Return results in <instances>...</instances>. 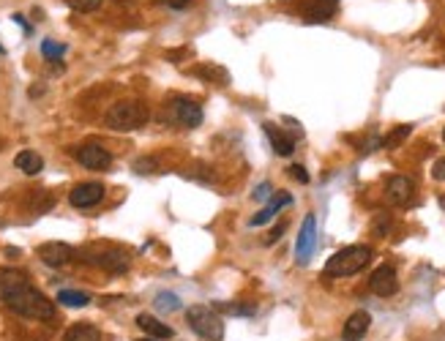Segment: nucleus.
Masks as SVG:
<instances>
[{
    "instance_id": "72a5a7b5",
    "label": "nucleus",
    "mask_w": 445,
    "mask_h": 341,
    "mask_svg": "<svg viewBox=\"0 0 445 341\" xmlns=\"http://www.w3.org/2000/svg\"><path fill=\"white\" fill-rule=\"evenodd\" d=\"M443 139H445V132H443Z\"/></svg>"
},
{
    "instance_id": "c85d7f7f",
    "label": "nucleus",
    "mask_w": 445,
    "mask_h": 341,
    "mask_svg": "<svg viewBox=\"0 0 445 341\" xmlns=\"http://www.w3.org/2000/svg\"><path fill=\"white\" fill-rule=\"evenodd\" d=\"M432 178H435V180H445V156L432 164Z\"/></svg>"
},
{
    "instance_id": "cd10ccee",
    "label": "nucleus",
    "mask_w": 445,
    "mask_h": 341,
    "mask_svg": "<svg viewBox=\"0 0 445 341\" xmlns=\"http://www.w3.org/2000/svg\"><path fill=\"white\" fill-rule=\"evenodd\" d=\"M284 229H287V221H279V224H276V227L271 229V235L265 238V243H268V246H271V243H276V240H279V238L284 235Z\"/></svg>"
},
{
    "instance_id": "473e14b6",
    "label": "nucleus",
    "mask_w": 445,
    "mask_h": 341,
    "mask_svg": "<svg viewBox=\"0 0 445 341\" xmlns=\"http://www.w3.org/2000/svg\"><path fill=\"white\" fill-rule=\"evenodd\" d=\"M143 341H158V339H150V336H148V339H143Z\"/></svg>"
},
{
    "instance_id": "9b49d317",
    "label": "nucleus",
    "mask_w": 445,
    "mask_h": 341,
    "mask_svg": "<svg viewBox=\"0 0 445 341\" xmlns=\"http://www.w3.org/2000/svg\"><path fill=\"white\" fill-rule=\"evenodd\" d=\"M104 200V186L101 183H79L69 192V203L74 207H93Z\"/></svg>"
},
{
    "instance_id": "f3484780",
    "label": "nucleus",
    "mask_w": 445,
    "mask_h": 341,
    "mask_svg": "<svg viewBox=\"0 0 445 341\" xmlns=\"http://www.w3.org/2000/svg\"><path fill=\"white\" fill-rule=\"evenodd\" d=\"M290 203H293V197H290V194H284V192H282V194H276V197L265 205V207H262L257 216H251V221H249V224H251V227H262L265 221H271V218H273V216H276L282 207H287Z\"/></svg>"
},
{
    "instance_id": "423d86ee",
    "label": "nucleus",
    "mask_w": 445,
    "mask_h": 341,
    "mask_svg": "<svg viewBox=\"0 0 445 341\" xmlns=\"http://www.w3.org/2000/svg\"><path fill=\"white\" fill-rule=\"evenodd\" d=\"M74 156L85 169H107V167L112 164L110 150L101 147V145H82V147H76Z\"/></svg>"
},
{
    "instance_id": "a878e982",
    "label": "nucleus",
    "mask_w": 445,
    "mask_h": 341,
    "mask_svg": "<svg viewBox=\"0 0 445 341\" xmlns=\"http://www.w3.org/2000/svg\"><path fill=\"white\" fill-rule=\"evenodd\" d=\"M156 169H158V161L156 158H137L134 161V172H140V175H150Z\"/></svg>"
},
{
    "instance_id": "39448f33",
    "label": "nucleus",
    "mask_w": 445,
    "mask_h": 341,
    "mask_svg": "<svg viewBox=\"0 0 445 341\" xmlns=\"http://www.w3.org/2000/svg\"><path fill=\"white\" fill-rule=\"evenodd\" d=\"M314 246H317V218L309 213L300 224V232H298L296 240V262L298 265H309L311 254H314Z\"/></svg>"
},
{
    "instance_id": "dca6fc26",
    "label": "nucleus",
    "mask_w": 445,
    "mask_h": 341,
    "mask_svg": "<svg viewBox=\"0 0 445 341\" xmlns=\"http://www.w3.org/2000/svg\"><path fill=\"white\" fill-rule=\"evenodd\" d=\"M137 325H140V331L150 336V339H172L175 336V331L167 325V322H161V320H156V317H150V314H140L137 317Z\"/></svg>"
},
{
    "instance_id": "0eeeda50",
    "label": "nucleus",
    "mask_w": 445,
    "mask_h": 341,
    "mask_svg": "<svg viewBox=\"0 0 445 341\" xmlns=\"http://www.w3.org/2000/svg\"><path fill=\"white\" fill-rule=\"evenodd\" d=\"M172 118L183 126V129H197L203 123V107L192 99H178L172 104Z\"/></svg>"
},
{
    "instance_id": "f03ea898",
    "label": "nucleus",
    "mask_w": 445,
    "mask_h": 341,
    "mask_svg": "<svg viewBox=\"0 0 445 341\" xmlns=\"http://www.w3.org/2000/svg\"><path fill=\"white\" fill-rule=\"evenodd\" d=\"M150 112L148 107L137 99H126V101H115L107 115H104V123L112 129V132H134V129H143L148 123Z\"/></svg>"
},
{
    "instance_id": "393cba45",
    "label": "nucleus",
    "mask_w": 445,
    "mask_h": 341,
    "mask_svg": "<svg viewBox=\"0 0 445 341\" xmlns=\"http://www.w3.org/2000/svg\"><path fill=\"white\" fill-rule=\"evenodd\" d=\"M69 8H74L79 14H90L96 8H101V0H63Z\"/></svg>"
},
{
    "instance_id": "c756f323",
    "label": "nucleus",
    "mask_w": 445,
    "mask_h": 341,
    "mask_svg": "<svg viewBox=\"0 0 445 341\" xmlns=\"http://www.w3.org/2000/svg\"><path fill=\"white\" fill-rule=\"evenodd\" d=\"M290 175L296 178L298 183H309V172H306L300 164H293V167H290Z\"/></svg>"
},
{
    "instance_id": "f8f14e48",
    "label": "nucleus",
    "mask_w": 445,
    "mask_h": 341,
    "mask_svg": "<svg viewBox=\"0 0 445 341\" xmlns=\"http://www.w3.org/2000/svg\"><path fill=\"white\" fill-rule=\"evenodd\" d=\"M87 262H93V265H99V268H104L110 273H123L129 268V254L121 251V249H107V251H99V254L87 257Z\"/></svg>"
},
{
    "instance_id": "412c9836",
    "label": "nucleus",
    "mask_w": 445,
    "mask_h": 341,
    "mask_svg": "<svg viewBox=\"0 0 445 341\" xmlns=\"http://www.w3.org/2000/svg\"><path fill=\"white\" fill-rule=\"evenodd\" d=\"M214 309L232 314V317H254L257 314V306H251V303H216Z\"/></svg>"
},
{
    "instance_id": "aec40b11",
    "label": "nucleus",
    "mask_w": 445,
    "mask_h": 341,
    "mask_svg": "<svg viewBox=\"0 0 445 341\" xmlns=\"http://www.w3.org/2000/svg\"><path fill=\"white\" fill-rule=\"evenodd\" d=\"M55 300L61 306H69V309H85L90 303V295L87 292H76V289H61Z\"/></svg>"
},
{
    "instance_id": "2eb2a0df",
    "label": "nucleus",
    "mask_w": 445,
    "mask_h": 341,
    "mask_svg": "<svg viewBox=\"0 0 445 341\" xmlns=\"http://www.w3.org/2000/svg\"><path fill=\"white\" fill-rule=\"evenodd\" d=\"M262 129H265V134L271 139L276 156H293V150H296V139H293V136L284 134V132H282L279 126H273V123H265Z\"/></svg>"
},
{
    "instance_id": "7c9ffc66",
    "label": "nucleus",
    "mask_w": 445,
    "mask_h": 341,
    "mask_svg": "<svg viewBox=\"0 0 445 341\" xmlns=\"http://www.w3.org/2000/svg\"><path fill=\"white\" fill-rule=\"evenodd\" d=\"M161 3H167V6H169V8H175V11H183L192 0H161Z\"/></svg>"
},
{
    "instance_id": "4be33fe9",
    "label": "nucleus",
    "mask_w": 445,
    "mask_h": 341,
    "mask_svg": "<svg viewBox=\"0 0 445 341\" xmlns=\"http://www.w3.org/2000/svg\"><path fill=\"white\" fill-rule=\"evenodd\" d=\"M153 303H156V309H158V311H167V314H172V311H178V309H180V298H178L175 292H158Z\"/></svg>"
},
{
    "instance_id": "4468645a",
    "label": "nucleus",
    "mask_w": 445,
    "mask_h": 341,
    "mask_svg": "<svg viewBox=\"0 0 445 341\" xmlns=\"http://www.w3.org/2000/svg\"><path fill=\"white\" fill-rule=\"evenodd\" d=\"M369 325H371L369 314H366V311H355V314H350V320L344 322L342 339H344V341H361L364 336H366Z\"/></svg>"
},
{
    "instance_id": "20e7f679",
    "label": "nucleus",
    "mask_w": 445,
    "mask_h": 341,
    "mask_svg": "<svg viewBox=\"0 0 445 341\" xmlns=\"http://www.w3.org/2000/svg\"><path fill=\"white\" fill-rule=\"evenodd\" d=\"M189 328L205 341H222L224 339V322L222 317L216 314V309L211 306H192L186 311Z\"/></svg>"
},
{
    "instance_id": "6ab92c4d",
    "label": "nucleus",
    "mask_w": 445,
    "mask_h": 341,
    "mask_svg": "<svg viewBox=\"0 0 445 341\" xmlns=\"http://www.w3.org/2000/svg\"><path fill=\"white\" fill-rule=\"evenodd\" d=\"M63 341H101V331L96 325H87V322H76L66 331Z\"/></svg>"
},
{
    "instance_id": "a211bd4d",
    "label": "nucleus",
    "mask_w": 445,
    "mask_h": 341,
    "mask_svg": "<svg viewBox=\"0 0 445 341\" xmlns=\"http://www.w3.org/2000/svg\"><path fill=\"white\" fill-rule=\"evenodd\" d=\"M14 167H17L19 172H25V175H39V172L44 169V158H41L36 150H22V153H17Z\"/></svg>"
},
{
    "instance_id": "9d476101",
    "label": "nucleus",
    "mask_w": 445,
    "mask_h": 341,
    "mask_svg": "<svg viewBox=\"0 0 445 341\" xmlns=\"http://www.w3.org/2000/svg\"><path fill=\"white\" fill-rule=\"evenodd\" d=\"M415 194V183L404 175H393L385 186V200L391 205H407Z\"/></svg>"
},
{
    "instance_id": "7ed1b4c3",
    "label": "nucleus",
    "mask_w": 445,
    "mask_h": 341,
    "mask_svg": "<svg viewBox=\"0 0 445 341\" xmlns=\"http://www.w3.org/2000/svg\"><path fill=\"white\" fill-rule=\"evenodd\" d=\"M371 257H374V251L369 246H347L328 260L325 276H353V273L364 271L371 262Z\"/></svg>"
},
{
    "instance_id": "2f4dec72",
    "label": "nucleus",
    "mask_w": 445,
    "mask_h": 341,
    "mask_svg": "<svg viewBox=\"0 0 445 341\" xmlns=\"http://www.w3.org/2000/svg\"><path fill=\"white\" fill-rule=\"evenodd\" d=\"M440 207L445 210V197H440Z\"/></svg>"
},
{
    "instance_id": "b1692460",
    "label": "nucleus",
    "mask_w": 445,
    "mask_h": 341,
    "mask_svg": "<svg viewBox=\"0 0 445 341\" xmlns=\"http://www.w3.org/2000/svg\"><path fill=\"white\" fill-rule=\"evenodd\" d=\"M410 132H413V126H399L396 132H391V134L382 139V147L393 150V147H396V145H399L402 139H407V136H410Z\"/></svg>"
},
{
    "instance_id": "5701e85b",
    "label": "nucleus",
    "mask_w": 445,
    "mask_h": 341,
    "mask_svg": "<svg viewBox=\"0 0 445 341\" xmlns=\"http://www.w3.org/2000/svg\"><path fill=\"white\" fill-rule=\"evenodd\" d=\"M63 52H66V44H58V41H52V39L41 41V55H44L47 61H58V58H63Z\"/></svg>"
},
{
    "instance_id": "6e6552de",
    "label": "nucleus",
    "mask_w": 445,
    "mask_h": 341,
    "mask_svg": "<svg viewBox=\"0 0 445 341\" xmlns=\"http://www.w3.org/2000/svg\"><path fill=\"white\" fill-rule=\"evenodd\" d=\"M369 289L374 292V295H380V298H391V295H396V289H399L396 271H393L391 265H380L377 271L371 273Z\"/></svg>"
},
{
    "instance_id": "bb28decb",
    "label": "nucleus",
    "mask_w": 445,
    "mask_h": 341,
    "mask_svg": "<svg viewBox=\"0 0 445 341\" xmlns=\"http://www.w3.org/2000/svg\"><path fill=\"white\" fill-rule=\"evenodd\" d=\"M271 194H273L271 183H260V186L254 189V194H251V197H254L257 203H265V200H271Z\"/></svg>"
},
{
    "instance_id": "1a4fd4ad",
    "label": "nucleus",
    "mask_w": 445,
    "mask_h": 341,
    "mask_svg": "<svg viewBox=\"0 0 445 341\" xmlns=\"http://www.w3.org/2000/svg\"><path fill=\"white\" fill-rule=\"evenodd\" d=\"M39 257H41V262H44V265H50V268H61V265H66V262L74 257V249H72L69 243L50 240V243H41V246H39Z\"/></svg>"
},
{
    "instance_id": "f257e3e1",
    "label": "nucleus",
    "mask_w": 445,
    "mask_h": 341,
    "mask_svg": "<svg viewBox=\"0 0 445 341\" xmlns=\"http://www.w3.org/2000/svg\"><path fill=\"white\" fill-rule=\"evenodd\" d=\"M0 300L17 311L19 317H28V320H55V306L52 300L39 292L28 276L22 271H0Z\"/></svg>"
},
{
    "instance_id": "ddd939ff",
    "label": "nucleus",
    "mask_w": 445,
    "mask_h": 341,
    "mask_svg": "<svg viewBox=\"0 0 445 341\" xmlns=\"http://www.w3.org/2000/svg\"><path fill=\"white\" fill-rule=\"evenodd\" d=\"M339 8V0H311L303 11V19L309 25H317V22H328Z\"/></svg>"
}]
</instances>
